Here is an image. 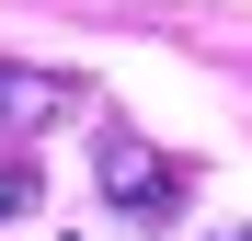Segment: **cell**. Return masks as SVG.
<instances>
[{"label": "cell", "mask_w": 252, "mask_h": 241, "mask_svg": "<svg viewBox=\"0 0 252 241\" xmlns=\"http://www.w3.org/2000/svg\"><path fill=\"white\" fill-rule=\"evenodd\" d=\"M92 184H103V207H115V218H138V230H160V218L184 207V161H160L149 138H126V127H103Z\"/></svg>", "instance_id": "1"}, {"label": "cell", "mask_w": 252, "mask_h": 241, "mask_svg": "<svg viewBox=\"0 0 252 241\" xmlns=\"http://www.w3.org/2000/svg\"><path fill=\"white\" fill-rule=\"evenodd\" d=\"M58 115H80V80L69 69H12V58H0V127H58Z\"/></svg>", "instance_id": "2"}, {"label": "cell", "mask_w": 252, "mask_h": 241, "mask_svg": "<svg viewBox=\"0 0 252 241\" xmlns=\"http://www.w3.org/2000/svg\"><path fill=\"white\" fill-rule=\"evenodd\" d=\"M34 195H46V172H34V161H0V230L34 218Z\"/></svg>", "instance_id": "3"}, {"label": "cell", "mask_w": 252, "mask_h": 241, "mask_svg": "<svg viewBox=\"0 0 252 241\" xmlns=\"http://www.w3.org/2000/svg\"><path fill=\"white\" fill-rule=\"evenodd\" d=\"M229 241H252V230H229Z\"/></svg>", "instance_id": "4"}]
</instances>
